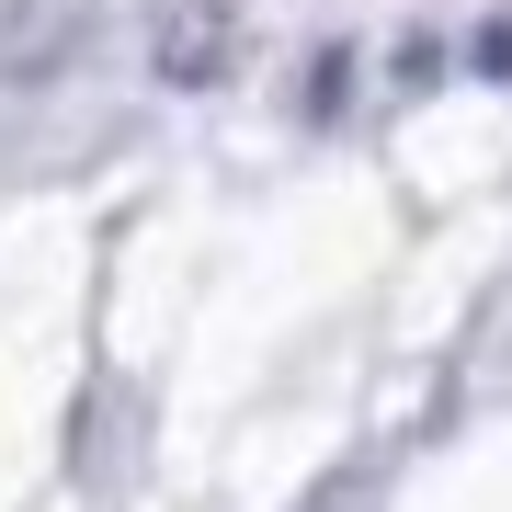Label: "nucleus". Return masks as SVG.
<instances>
[{
  "mask_svg": "<svg viewBox=\"0 0 512 512\" xmlns=\"http://www.w3.org/2000/svg\"><path fill=\"white\" fill-rule=\"evenodd\" d=\"M80 35H92L80 0H12V23H0V80H46Z\"/></svg>",
  "mask_w": 512,
  "mask_h": 512,
  "instance_id": "1",
  "label": "nucleus"
},
{
  "mask_svg": "<svg viewBox=\"0 0 512 512\" xmlns=\"http://www.w3.org/2000/svg\"><path fill=\"white\" fill-rule=\"evenodd\" d=\"M228 57H239L228 0H171V23H160V80H217Z\"/></svg>",
  "mask_w": 512,
  "mask_h": 512,
  "instance_id": "2",
  "label": "nucleus"
}]
</instances>
